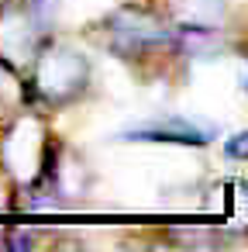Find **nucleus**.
I'll return each mask as SVG.
<instances>
[{
    "label": "nucleus",
    "instance_id": "obj_3",
    "mask_svg": "<svg viewBox=\"0 0 248 252\" xmlns=\"http://www.w3.org/2000/svg\"><path fill=\"white\" fill-rule=\"evenodd\" d=\"M128 142H169V145H207L210 142V131L193 125V121H183V118H159V121H148V125H138L131 131H124Z\"/></svg>",
    "mask_w": 248,
    "mask_h": 252
},
{
    "label": "nucleus",
    "instance_id": "obj_2",
    "mask_svg": "<svg viewBox=\"0 0 248 252\" xmlns=\"http://www.w3.org/2000/svg\"><path fill=\"white\" fill-rule=\"evenodd\" d=\"M107 28H110V45L121 56H141V52L162 49V45H169L176 38L155 14L138 11V7H124V11L110 14Z\"/></svg>",
    "mask_w": 248,
    "mask_h": 252
},
{
    "label": "nucleus",
    "instance_id": "obj_4",
    "mask_svg": "<svg viewBox=\"0 0 248 252\" xmlns=\"http://www.w3.org/2000/svg\"><path fill=\"white\" fill-rule=\"evenodd\" d=\"M224 152H227L231 159H248V131H238L234 138H227Z\"/></svg>",
    "mask_w": 248,
    "mask_h": 252
},
{
    "label": "nucleus",
    "instance_id": "obj_1",
    "mask_svg": "<svg viewBox=\"0 0 248 252\" xmlns=\"http://www.w3.org/2000/svg\"><path fill=\"white\" fill-rule=\"evenodd\" d=\"M90 80V66L83 63V56H76L73 49H62V45H52L42 52L38 59V76H35V87L42 97H49L52 104H66L73 97L83 94Z\"/></svg>",
    "mask_w": 248,
    "mask_h": 252
}]
</instances>
